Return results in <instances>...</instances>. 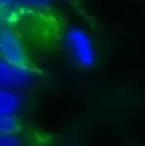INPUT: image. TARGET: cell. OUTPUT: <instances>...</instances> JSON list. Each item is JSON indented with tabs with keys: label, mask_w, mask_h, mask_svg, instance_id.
<instances>
[{
	"label": "cell",
	"mask_w": 145,
	"mask_h": 146,
	"mask_svg": "<svg viewBox=\"0 0 145 146\" xmlns=\"http://www.w3.org/2000/svg\"><path fill=\"white\" fill-rule=\"evenodd\" d=\"M65 45L79 67L89 69L97 61V53L89 33L79 27H71L65 33Z\"/></svg>",
	"instance_id": "1"
},
{
	"label": "cell",
	"mask_w": 145,
	"mask_h": 146,
	"mask_svg": "<svg viewBox=\"0 0 145 146\" xmlns=\"http://www.w3.org/2000/svg\"><path fill=\"white\" fill-rule=\"evenodd\" d=\"M0 59L14 66H31L23 41L12 26L0 27Z\"/></svg>",
	"instance_id": "2"
},
{
	"label": "cell",
	"mask_w": 145,
	"mask_h": 146,
	"mask_svg": "<svg viewBox=\"0 0 145 146\" xmlns=\"http://www.w3.org/2000/svg\"><path fill=\"white\" fill-rule=\"evenodd\" d=\"M35 81L31 66H14L0 59V90H22L30 88Z\"/></svg>",
	"instance_id": "3"
},
{
	"label": "cell",
	"mask_w": 145,
	"mask_h": 146,
	"mask_svg": "<svg viewBox=\"0 0 145 146\" xmlns=\"http://www.w3.org/2000/svg\"><path fill=\"white\" fill-rule=\"evenodd\" d=\"M21 0H0V27H14L28 12Z\"/></svg>",
	"instance_id": "4"
},
{
	"label": "cell",
	"mask_w": 145,
	"mask_h": 146,
	"mask_svg": "<svg viewBox=\"0 0 145 146\" xmlns=\"http://www.w3.org/2000/svg\"><path fill=\"white\" fill-rule=\"evenodd\" d=\"M23 108V98L18 90H0V114L17 115Z\"/></svg>",
	"instance_id": "5"
},
{
	"label": "cell",
	"mask_w": 145,
	"mask_h": 146,
	"mask_svg": "<svg viewBox=\"0 0 145 146\" xmlns=\"http://www.w3.org/2000/svg\"><path fill=\"white\" fill-rule=\"evenodd\" d=\"M21 123L17 115L0 114V133L2 134H18Z\"/></svg>",
	"instance_id": "6"
},
{
	"label": "cell",
	"mask_w": 145,
	"mask_h": 146,
	"mask_svg": "<svg viewBox=\"0 0 145 146\" xmlns=\"http://www.w3.org/2000/svg\"><path fill=\"white\" fill-rule=\"evenodd\" d=\"M0 146H23V141L18 134L0 133Z\"/></svg>",
	"instance_id": "7"
},
{
	"label": "cell",
	"mask_w": 145,
	"mask_h": 146,
	"mask_svg": "<svg viewBox=\"0 0 145 146\" xmlns=\"http://www.w3.org/2000/svg\"><path fill=\"white\" fill-rule=\"evenodd\" d=\"M28 9H43L52 3L54 0H21Z\"/></svg>",
	"instance_id": "8"
},
{
	"label": "cell",
	"mask_w": 145,
	"mask_h": 146,
	"mask_svg": "<svg viewBox=\"0 0 145 146\" xmlns=\"http://www.w3.org/2000/svg\"><path fill=\"white\" fill-rule=\"evenodd\" d=\"M62 1H66V2H71V1H73V0H62Z\"/></svg>",
	"instance_id": "9"
}]
</instances>
